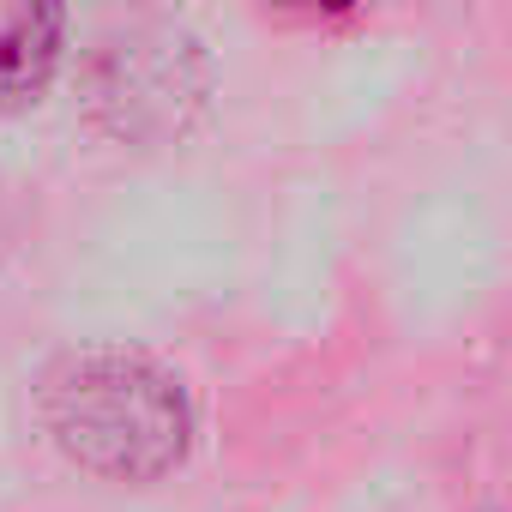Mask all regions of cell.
<instances>
[{
  "label": "cell",
  "mask_w": 512,
  "mask_h": 512,
  "mask_svg": "<svg viewBox=\"0 0 512 512\" xmlns=\"http://www.w3.org/2000/svg\"><path fill=\"white\" fill-rule=\"evenodd\" d=\"M61 31H67L61 7H31L0 25V109H25L49 91L61 61Z\"/></svg>",
  "instance_id": "cell-3"
},
{
  "label": "cell",
  "mask_w": 512,
  "mask_h": 512,
  "mask_svg": "<svg viewBox=\"0 0 512 512\" xmlns=\"http://www.w3.org/2000/svg\"><path fill=\"white\" fill-rule=\"evenodd\" d=\"M43 422L73 464L115 482L169 476L193 440V410L181 380L127 350L67 356L43 380Z\"/></svg>",
  "instance_id": "cell-1"
},
{
  "label": "cell",
  "mask_w": 512,
  "mask_h": 512,
  "mask_svg": "<svg viewBox=\"0 0 512 512\" xmlns=\"http://www.w3.org/2000/svg\"><path fill=\"white\" fill-rule=\"evenodd\" d=\"M97 115L127 139H157L187 121L199 103V55L187 37L169 31H133L127 43H109L97 61Z\"/></svg>",
  "instance_id": "cell-2"
}]
</instances>
